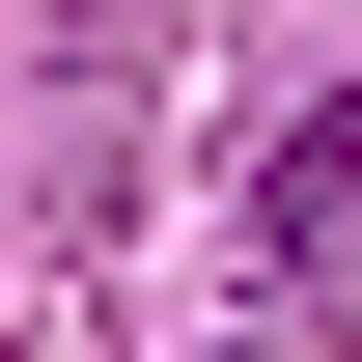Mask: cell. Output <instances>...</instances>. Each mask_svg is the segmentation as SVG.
Masks as SVG:
<instances>
[{
    "instance_id": "obj_1",
    "label": "cell",
    "mask_w": 362,
    "mask_h": 362,
    "mask_svg": "<svg viewBox=\"0 0 362 362\" xmlns=\"http://www.w3.org/2000/svg\"><path fill=\"white\" fill-rule=\"evenodd\" d=\"M279 279H307V307H334V279H362V112L307 139V168H279Z\"/></svg>"
}]
</instances>
